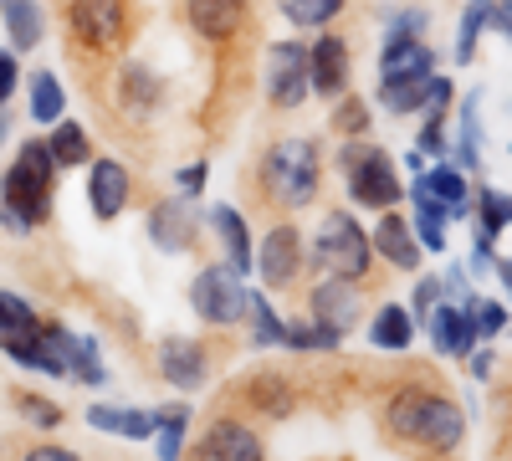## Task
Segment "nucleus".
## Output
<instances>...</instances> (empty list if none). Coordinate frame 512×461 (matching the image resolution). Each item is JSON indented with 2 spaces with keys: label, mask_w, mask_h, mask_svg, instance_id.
<instances>
[{
  "label": "nucleus",
  "mask_w": 512,
  "mask_h": 461,
  "mask_svg": "<svg viewBox=\"0 0 512 461\" xmlns=\"http://www.w3.org/2000/svg\"><path fill=\"white\" fill-rule=\"evenodd\" d=\"M379 426L390 431V441L415 446L420 456H451L466 441V410L441 395L436 385H395L390 400L379 410Z\"/></svg>",
  "instance_id": "f257e3e1"
},
{
  "label": "nucleus",
  "mask_w": 512,
  "mask_h": 461,
  "mask_svg": "<svg viewBox=\"0 0 512 461\" xmlns=\"http://www.w3.org/2000/svg\"><path fill=\"white\" fill-rule=\"evenodd\" d=\"M57 159L47 139L16 144V159L0 175V226L11 236H31L36 226L52 221V195H57Z\"/></svg>",
  "instance_id": "f03ea898"
},
{
  "label": "nucleus",
  "mask_w": 512,
  "mask_h": 461,
  "mask_svg": "<svg viewBox=\"0 0 512 461\" xmlns=\"http://www.w3.org/2000/svg\"><path fill=\"white\" fill-rule=\"evenodd\" d=\"M323 190V149L313 139H272L267 154L256 159V195H262L272 211L292 216L313 205Z\"/></svg>",
  "instance_id": "7ed1b4c3"
},
{
  "label": "nucleus",
  "mask_w": 512,
  "mask_h": 461,
  "mask_svg": "<svg viewBox=\"0 0 512 461\" xmlns=\"http://www.w3.org/2000/svg\"><path fill=\"white\" fill-rule=\"evenodd\" d=\"M374 241L369 231L359 226L354 211H328L308 241V272L313 277H344V282H359L369 287L374 277Z\"/></svg>",
  "instance_id": "20e7f679"
},
{
  "label": "nucleus",
  "mask_w": 512,
  "mask_h": 461,
  "mask_svg": "<svg viewBox=\"0 0 512 461\" xmlns=\"http://www.w3.org/2000/svg\"><path fill=\"white\" fill-rule=\"evenodd\" d=\"M338 164V175H344L349 185V200L359 205V211H395V205L405 200V180L395 170V159L390 149H379L374 139H344L333 154Z\"/></svg>",
  "instance_id": "39448f33"
},
{
  "label": "nucleus",
  "mask_w": 512,
  "mask_h": 461,
  "mask_svg": "<svg viewBox=\"0 0 512 461\" xmlns=\"http://www.w3.org/2000/svg\"><path fill=\"white\" fill-rule=\"evenodd\" d=\"M62 16L88 57H118L134 36V0H67Z\"/></svg>",
  "instance_id": "423d86ee"
},
{
  "label": "nucleus",
  "mask_w": 512,
  "mask_h": 461,
  "mask_svg": "<svg viewBox=\"0 0 512 461\" xmlns=\"http://www.w3.org/2000/svg\"><path fill=\"white\" fill-rule=\"evenodd\" d=\"M190 313L205 328H236V323H246V277H236L226 262L221 267H200L190 277Z\"/></svg>",
  "instance_id": "0eeeda50"
},
{
  "label": "nucleus",
  "mask_w": 512,
  "mask_h": 461,
  "mask_svg": "<svg viewBox=\"0 0 512 461\" xmlns=\"http://www.w3.org/2000/svg\"><path fill=\"white\" fill-rule=\"evenodd\" d=\"M303 272H308V241L282 216L262 236V246H256V277H262L267 292H292L297 282H303Z\"/></svg>",
  "instance_id": "6e6552de"
},
{
  "label": "nucleus",
  "mask_w": 512,
  "mask_h": 461,
  "mask_svg": "<svg viewBox=\"0 0 512 461\" xmlns=\"http://www.w3.org/2000/svg\"><path fill=\"white\" fill-rule=\"evenodd\" d=\"M185 461H267V441L246 415L226 410L216 421H205L195 446H185Z\"/></svg>",
  "instance_id": "1a4fd4ad"
},
{
  "label": "nucleus",
  "mask_w": 512,
  "mask_h": 461,
  "mask_svg": "<svg viewBox=\"0 0 512 461\" xmlns=\"http://www.w3.org/2000/svg\"><path fill=\"white\" fill-rule=\"evenodd\" d=\"M308 318L349 339V333L359 328V318H364V287L344 282V277H313V287H308Z\"/></svg>",
  "instance_id": "9d476101"
},
{
  "label": "nucleus",
  "mask_w": 512,
  "mask_h": 461,
  "mask_svg": "<svg viewBox=\"0 0 512 461\" xmlns=\"http://www.w3.org/2000/svg\"><path fill=\"white\" fill-rule=\"evenodd\" d=\"M308 93H313V82H308L303 41H277V47H267V103L272 108H303Z\"/></svg>",
  "instance_id": "9b49d317"
},
{
  "label": "nucleus",
  "mask_w": 512,
  "mask_h": 461,
  "mask_svg": "<svg viewBox=\"0 0 512 461\" xmlns=\"http://www.w3.org/2000/svg\"><path fill=\"white\" fill-rule=\"evenodd\" d=\"M410 185L431 195L451 221H472V216H477V185H472V175H466L456 159H436V164H425L420 175H410Z\"/></svg>",
  "instance_id": "f8f14e48"
},
{
  "label": "nucleus",
  "mask_w": 512,
  "mask_h": 461,
  "mask_svg": "<svg viewBox=\"0 0 512 461\" xmlns=\"http://www.w3.org/2000/svg\"><path fill=\"white\" fill-rule=\"evenodd\" d=\"M41 333H47V344L62 354V364H67V380L88 385V390H103V385H108L103 349H98V339H93V333H77V328H67V323H52V318H41Z\"/></svg>",
  "instance_id": "ddd939ff"
},
{
  "label": "nucleus",
  "mask_w": 512,
  "mask_h": 461,
  "mask_svg": "<svg viewBox=\"0 0 512 461\" xmlns=\"http://www.w3.org/2000/svg\"><path fill=\"white\" fill-rule=\"evenodd\" d=\"M180 11L205 47H231L251 26V0H180Z\"/></svg>",
  "instance_id": "4468645a"
},
{
  "label": "nucleus",
  "mask_w": 512,
  "mask_h": 461,
  "mask_svg": "<svg viewBox=\"0 0 512 461\" xmlns=\"http://www.w3.org/2000/svg\"><path fill=\"white\" fill-rule=\"evenodd\" d=\"M349 77H354V62H349V41L338 36L333 26L318 31V41L308 47V82L323 103H338L349 93Z\"/></svg>",
  "instance_id": "2eb2a0df"
},
{
  "label": "nucleus",
  "mask_w": 512,
  "mask_h": 461,
  "mask_svg": "<svg viewBox=\"0 0 512 461\" xmlns=\"http://www.w3.org/2000/svg\"><path fill=\"white\" fill-rule=\"evenodd\" d=\"M200 226H205V216H195V205H190L185 195L149 205V241L164 251V257H180V251H190V246L200 241Z\"/></svg>",
  "instance_id": "dca6fc26"
},
{
  "label": "nucleus",
  "mask_w": 512,
  "mask_h": 461,
  "mask_svg": "<svg viewBox=\"0 0 512 461\" xmlns=\"http://www.w3.org/2000/svg\"><path fill=\"white\" fill-rule=\"evenodd\" d=\"M88 205H93V221H118L134 205V170L123 159H93L88 164Z\"/></svg>",
  "instance_id": "f3484780"
},
{
  "label": "nucleus",
  "mask_w": 512,
  "mask_h": 461,
  "mask_svg": "<svg viewBox=\"0 0 512 461\" xmlns=\"http://www.w3.org/2000/svg\"><path fill=\"white\" fill-rule=\"evenodd\" d=\"M159 374H164V385H175V390H200L205 385V374H210V354L200 339H185V333H169V339H159V354H154Z\"/></svg>",
  "instance_id": "a211bd4d"
},
{
  "label": "nucleus",
  "mask_w": 512,
  "mask_h": 461,
  "mask_svg": "<svg viewBox=\"0 0 512 461\" xmlns=\"http://www.w3.org/2000/svg\"><path fill=\"white\" fill-rule=\"evenodd\" d=\"M369 241H374V257H379L384 267H395V272H410V277H415L420 262H425V246L415 241L410 216H400V211H379Z\"/></svg>",
  "instance_id": "6ab92c4d"
},
{
  "label": "nucleus",
  "mask_w": 512,
  "mask_h": 461,
  "mask_svg": "<svg viewBox=\"0 0 512 461\" xmlns=\"http://www.w3.org/2000/svg\"><path fill=\"white\" fill-rule=\"evenodd\" d=\"M236 390H241V405L251 415H262V421H287V415H297V385L287 380V374H277V369L246 374Z\"/></svg>",
  "instance_id": "aec40b11"
},
{
  "label": "nucleus",
  "mask_w": 512,
  "mask_h": 461,
  "mask_svg": "<svg viewBox=\"0 0 512 461\" xmlns=\"http://www.w3.org/2000/svg\"><path fill=\"white\" fill-rule=\"evenodd\" d=\"M425 333H431V349H436L441 359H466V354L482 344L472 313H466L461 303H451V298H441V303L431 308V318H425Z\"/></svg>",
  "instance_id": "412c9836"
},
{
  "label": "nucleus",
  "mask_w": 512,
  "mask_h": 461,
  "mask_svg": "<svg viewBox=\"0 0 512 461\" xmlns=\"http://www.w3.org/2000/svg\"><path fill=\"white\" fill-rule=\"evenodd\" d=\"M205 221H210V236H216L221 251H226V267H231L236 277H251V272H256V241H251L246 216L236 211V205H210Z\"/></svg>",
  "instance_id": "4be33fe9"
},
{
  "label": "nucleus",
  "mask_w": 512,
  "mask_h": 461,
  "mask_svg": "<svg viewBox=\"0 0 512 461\" xmlns=\"http://www.w3.org/2000/svg\"><path fill=\"white\" fill-rule=\"evenodd\" d=\"M118 103H123L128 118H154V113L164 108V82H159V72H154L149 62H139V57H123V62H118Z\"/></svg>",
  "instance_id": "5701e85b"
},
{
  "label": "nucleus",
  "mask_w": 512,
  "mask_h": 461,
  "mask_svg": "<svg viewBox=\"0 0 512 461\" xmlns=\"http://www.w3.org/2000/svg\"><path fill=\"white\" fill-rule=\"evenodd\" d=\"M451 159L466 175L482 170V93H461L456 98V139H451Z\"/></svg>",
  "instance_id": "b1692460"
},
{
  "label": "nucleus",
  "mask_w": 512,
  "mask_h": 461,
  "mask_svg": "<svg viewBox=\"0 0 512 461\" xmlns=\"http://www.w3.org/2000/svg\"><path fill=\"white\" fill-rule=\"evenodd\" d=\"M436 52L425 47V36H384L379 47V77H431Z\"/></svg>",
  "instance_id": "393cba45"
},
{
  "label": "nucleus",
  "mask_w": 512,
  "mask_h": 461,
  "mask_svg": "<svg viewBox=\"0 0 512 461\" xmlns=\"http://www.w3.org/2000/svg\"><path fill=\"white\" fill-rule=\"evenodd\" d=\"M88 426L123 441H154V410L139 405H88Z\"/></svg>",
  "instance_id": "a878e982"
},
{
  "label": "nucleus",
  "mask_w": 512,
  "mask_h": 461,
  "mask_svg": "<svg viewBox=\"0 0 512 461\" xmlns=\"http://www.w3.org/2000/svg\"><path fill=\"white\" fill-rule=\"evenodd\" d=\"M190 421H195V410H190L185 400H169V405L154 410V456H159V461H185Z\"/></svg>",
  "instance_id": "bb28decb"
},
{
  "label": "nucleus",
  "mask_w": 512,
  "mask_h": 461,
  "mask_svg": "<svg viewBox=\"0 0 512 461\" xmlns=\"http://www.w3.org/2000/svg\"><path fill=\"white\" fill-rule=\"evenodd\" d=\"M0 31L16 52H36L41 36H47V16H41V0H0Z\"/></svg>",
  "instance_id": "cd10ccee"
},
{
  "label": "nucleus",
  "mask_w": 512,
  "mask_h": 461,
  "mask_svg": "<svg viewBox=\"0 0 512 461\" xmlns=\"http://www.w3.org/2000/svg\"><path fill=\"white\" fill-rule=\"evenodd\" d=\"M26 113H31V123H41V129H52V123L67 118V93H62V77L52 67H36L26 77Z\"/></svg>",
  "instance_id": "c85d7f7f"
},
{
  "label": "nucleus",
  "mask_w": 512,
  "mask_h": 461,
  "mask_svg": "<svg viewBox=\"0 0 512 461\" xmlns=\"http://www.w3.org/2000/svg\"><path fill=\"white\" fill-rule=\"evenodd\" d=\"M282 333H287V318L272 308V292L246 287V344L251 349H282Z\"/></svg>",
  "instance_id": "c756f323"
},
{
  "label": "nucleus",
  "mask_w": 512,
  "mask_h": 461,
  "mask_svg": "<svg viewBox=\"0 0 512 461\" xmlns=\"http://www.w3.org/2000/svg\"><path fill=\"white\" fill-rule=\"evenodd\" d=\"M369 344L379 354H405L415 344V318L405 303H384L374 318H369Z\"/></svg>",
  "instance_id": "7c9ffc66"
},
{
  "label": "nucleus",
  "mask_w": 512,
  "mask_h": 461,
  "mask_svg": "<svg viewBox=\"0 0 512 461\" xmlns=\"http://www.w3.org/2000/svg\"><path fill=\"white\" fill-rule=\"evenodd\" d=\"M47 149H52V159H57V170H82V164L98 159V154H93V134L82 129L77 118L52 123V129H47Z\"/></svg>",
  "instance_id": "2f4dec72"
},
{
  "label": "nucleus",
  "mask_w": 512,
  "mask_h": 461,
  "mask_svg": "<svg viewBox=\"0 0 512 461\" xmlns=\"http://www.w3.org/2000/svg\"><path fill=\"white\" fill-rule=\"evenodd\" d=\"M0 354H6L11 364H21V369H31V374H47V380H67V364H62V354L47 344V333H31V339H16V344H0Z\"/></svg>",
  "instance_id": "473e14b6"
},
{
  "label": "nucleus",
  "mask_w": 512,
  "mask_h": 461,
  "mask_svg": "<svg viewBox=\"0 0 512 461\" xmlns=\"http://www.w3.org/2000/svg\"><path fill=\"white\" fill-rule=\"evenodd\" d=\"M338 344H344V333H333L313 318H287V333H282V349L292 354H333Z\"/></svg>",
  "instance_id": "72a5a7b5"
},
{
  "label": "nucleus",
  "mask_w": 512,
  "mask_h": 461,
  "mask_svg": "<svg viewBox=\"0 0 512 461\" xmlns=\"http://www.w3.org/2000/svg\"><path fill=\"white\" fill-rule=\"evenodd\" d=\"M36 328H41V313L21 298V292H6V287H0V344L31 339Z\"/></svg>",
  "instance_id": "f704fd0d"
},
{
  "label": "nucleus",
  "mask_w": 512,
  "mask_h": 461,
  "mask_svg": "<svg viewBox=\"0 0 512 461\" xmlns=\"http://www.w3.org/2000/svg\"><path fill=\"white\" fill-rule=\"evenodd\" d=\"M328 129H333L338 139H369V129H374V108H369V98L344 93V98L333 103V113H328Z\"/></svg>",
  "instance_id": "c9c22d12"
},
{
  "label": "nucleus",
  "mask_w": 512,
  "mask_h": 461,
  "mask_svg": "<svg viewBox=\"0 0 512 461\" xmlns=\"http://www.w3.org/2000/svg\"><path fill=\"white\" fill-rule=\"evenodd\" d=\"M507 226H512V195L492 190V185H477V236L497 241Z\"/></svg>",
  "instance_id": "e433bc0d"
},
{
  "label": "nucleus",
  "mask_w": 512,
  "mask_h": 461,
  "mask_svg": "<svg viewBox=\"0 0 512 461\" xmlns=\"http://www.w3.org/2000/svg\"><path fill=\"white\" fill-rule=\"evenodd\" d=\"M420 93H425V77H379L374 103L395 118H410V113H420Z\"/></svg>",
  "instance_id": "4c0bfd02"
},
{
  "label": "nucleus",
  "mask_w": 512,
  "mask_h": 461,
  "mask_svg": "<svg viewBox=\"0 0 512 461\" xmlns=\"http://www.w3.org/2000/svg\"><path fill=\"white\" fill-rule=\"evenodd\" d=\"M349 0H282V16L297 31H328L338 16H344Z\"/></svg>",
  "instance_id": "58836bf2"
},
{
  "label": "nucleus",
  "mask_w": 512,
  "mask_h": 461,
  "mask_svg": "<svg viewBox=\"0 0 512 461\" xmlns=\"http://www.w3.org/2000/svg\"><path fill=\"white\" fill-rule=\"evenodd\" d=\"M487 21H492V0H466V11L456 21V47H451L456 62H472L477 57V41H482Z\"/></svg>",
  "instance_id": "ea45409f"
},
{
  "label": "nucleus",
  "mask_w": 512,
  "mask_h": 461,
  "mask_svg": "<svg viewBox=\"0 0 512 461\" xmlns=\"http://www.w3.org/2000/svg\"><path fill=\"white\" fill-rule=\"evenodd\" d=\"M11 405H16V415L31 431H57L67 421V410L57 400H47V395H36V390H11Z\"/></svg>",
  "instance_id": "a19ab883"
},
{
  "label": "nucleus",
  "mask_w": 512,
  "mask_h": 461,
  "mask_svg": "<svg viewBox=\"0 0 512 461\" xmlns=\"http://www.w3.org/2000/svg\"><path fill=\"white\" fill-rule=\"evenodd\" d=\"M456 82L451 77H441V72H431V77H425V93H420V118H451V108H456Z\"/></svg>",
  "instance_id": "79ce46f5"
},
{
  "label": "nucleus",
  "mask_w": 512,
  "mask_h": 461,
  "mask_svg": "<svg viewBox=\"0 0 512 461\" xmlns=\"http://www.w3.org/2000/svg\"><path fill=\"white\" fill-rule=\"evenodd\" d=\"M415 149L425 159H451V118H420V134H415Z\"/></svg>",
  "instance_id": "37998d69"
},
{
  "label": "nucleus",
  "mask_w": 512,
  "mask_h": 461,
  "mask_svg": "<svg viewBox=\"0 0 512 461\" xmlns=\"http://www.w3.org/2000/svg\"><path fill=\"white\" fill-rule=\"evenodd\" d=\"M466 313H472V323H477V339H497V333H507V303H497V298H472L466 303Z\"/></svg>",
  "instance_id": "c03bdc74"
},
{
  "label": "nucleus",
  "mask_w": 512,
  "mask_h": 461,
  "mask_svg": "<svg viewBox=\"0 0 512 461\" xmlns=\"http://www.w3.org/2000/svg\"><path fill=\"white\" fill-rule=\"evenodd\" d=\"M446 298V287H441V277H425V272H415V292H410V318L415 323H425V318H431V308Z\"/></svg>",
  "instance_id": "a18cd8bd"
},
{
  "label": "nucleus",
  "mask_w": 512,
  "mask_h": 461,
  "mask_svg": "<svg viewBox=\"0 0 512 461\" xmlns=\"http://www.w3.org/2000/svg\"><path fill=\"white\" fill-rule=\"evenodd\" d=\"M21 88V52L16 47H0V108H6Z\"/></svg>",
  "instance_id": "49530a36"
},
{
  "label": "nucleus",
  "mask_w": 512,
  "mask_h": 461,
  "mask_svg": "<svg viewBox=\"0 0 512 461\" xmlns=\"http://www.w3.org/2000/svg\"><path fill=\"white\" fill-rule=\"evenodd\" d=\"M175 185H180V195H185V200H200V195H205V185H210V159L185 164V170L175 175Z\"/></svg>",
  "instance_id": "de8ad7c7"
},
{
  "label": "nucleus",
  "mask_w": 512,
  "mask_h": 461,
  "mask_svg": "<svg viewBox=\"0 0 512 461\" xmlns=\"http://www.w3.org/2000/svg\"><path fill=\"white\" fill-rule=\"evenodd\" d=\"M441 287H446V298H451V303H461V308H466V303L477 298V292H472V272H466V267H456V262L446 267Z\"/></svg>",
  "instance_id": "09e8293b"
},
{
  "label": "nucleus",
  "mask_w": 512,
  "mask_h": 461,
  "mask_svg": "<svg viewBox=\"0 0 512 461\" xmlns=\"http://www.w3.org/2000/svg\"><path fill=\"white\" fill-rule=\"evenodd\" d=\"M384 36H425V11L410 6V11H395L384 21Z\"/></svg>",
  "instance_id": "8fccbe9b"
},
{
  "label": "nucleus",
  "mask_w": 512,
  "mask_h": 461,
  "mask_svg": "<svg viewBox=\"0 0 512 461\" xmlns=\"http://www.w3.org/2000/svg\"><path fill=\"white\" fill-rule=\"evenodd\" d=\"M21 461H82L72 446H57V441H31L26 451H21Z\"/></svg>",
  "instance_id": "3c124183"
},
{
  "label": "nucleus",
  "mask_w": 512,
  "mask_h": 461,
  "mask_svg": "<svg viewBox=\"0 0 512 461\" xmlns=\"http://www.w3.org/2000/svg\"><path fill=\"white\" fill-rule=\"evenodd\" d=\"M487 31H497L502 41H512V0H492V21Z\"/></svg>",
  "instance_id": "603ef678"
},
{
  "label": "nucleus",
  "mask_w": 512,
  "mask_h": 461,
  "mask_svg": "<svg viewBox=\"0 0 512 461\" xmlns=\"http://www.w3.org/2000/svg\"><path fill=\"white\" fill-rule=\"evenodd\" d=\"M466 369H472V380H492L497 354H492V349H472V354H466Z\"/></svg>",
  "instance_id": "864d4df0"
},
{
  "label": "nucleus",
  "mask_w": 512,
  "mask_h": 461,
  "mask_svg": "<svg viewBox=\"0 0 512 461\" xmlns=\"http://www.w3.org/2000/svg\"><path fill=\"white\" fill-rule=\"evenodd\" d=\"M492 277L507 287V298H512V257H497V262H492Z\"/></svg>",
  "instance_id": "5fc2aeb1"
},
{
  "label": "nucleus",
  "mask_w": 512,
  "mask_h": 461,
  "mask_svg": "<svg viewBox=\"0 0 512 461\" xmlns=\"http://www.w3.org/2000/svg\"><path fill=\"white\" fill-rule=\"evenodd\" d=\"M405 170H410V175H420V170H425V154H420V149H410V154H405Z\"/></svg>",
  "instance_id": "6e6d98bb"
},
{
  "label": "nucleus",
  "mask_w": 512,
  "mask_h": 461,
  "mask_svg": "<svg viewBox=\"0 0 512 461\" xmlns=\"http://www.w3.org/2000/svg\"><path fill=\"white\" fill-rule=\"evenodd\" d=\"M0 144H6V108H0Z\"/></svg>",
  "instance_id": "4d7b16f0"
}]
</instances>
